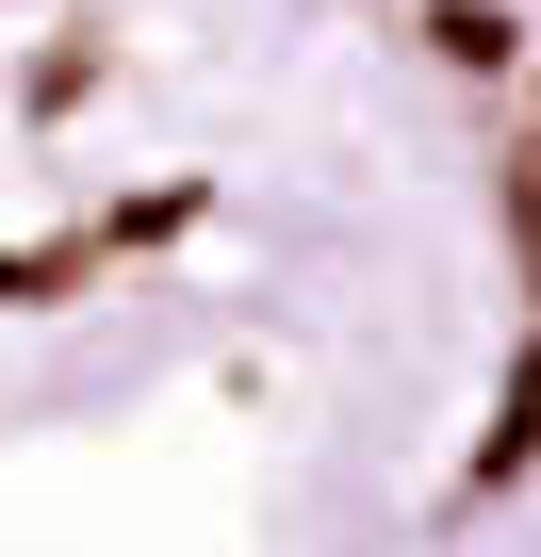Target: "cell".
Wrapping results in <instances>:
<instances>
[{"instance_id":"6da1fadb","label":"cell","mask_w":541,"mask_h":557,"mask_svg":"<svg viewBox=\"0 0 541 557\" xmlns=\"http://www.w3.org/2000/svg\"><path fill=\"white\" fill-rule=\"evenodd\" d=\"M427 34H443V66H525V34L492 17V0H427Z\"/></svg>"},{"instance_id":"7a4b0ae2","label":"cell","mask_w":541,"mask_h":557,"mask_svg":"<svg viewBox=\"0 0 541 557\" xmlns=\"http://www.w3.org/2000/svg\"><path fill=\"white\" fill-rule=\"evenodd\" d=\"M50 278H66L50 246H0V312H17V296H50Z\"/></svg>"}]
</instances>
